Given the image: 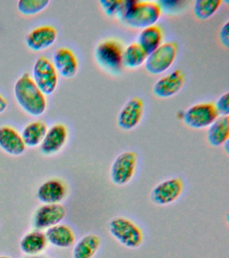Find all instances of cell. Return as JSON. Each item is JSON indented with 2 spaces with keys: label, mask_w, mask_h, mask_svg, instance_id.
I'll use <instances>...</instances> for the list:
<instances>
[{
  "label": "cell",
  "mask_w": 229,
  "mask_h": 258,
  "mask_svg": "<svg viewBox=\"0 0 229 258\" xmlns=\"http://www.w3.org/2000/svg\"><path fill=\"white\" fill-rule=\"evenodd\" d=\"M47 130V124L42 121H34L26 125L21 134L26 147H35L41 145Z\"/></svg>",
  "instance_id": "cell-23"
},
{
  "label": "cell",
  "mask_w": 229,
  "mask_h": 258,
  "mask_svg": "<svg viewBox=\"0 0 229 258\" xmlns=\"http://www.w3.org/2000/svg\"><path fill=\"white\" fill-rule=\"evenodd\" d=\"M147 54L137 42L130 44L123 49L122 55V66L128 69H136L144 64Z\"/></svg>",
  "instance_id": "cell-24"
},
{
  "label": "cell",
  "mask_w": 229,
  "mask_h": 258,
  "mask_svg": "<svg viewBox=\"0 0 229 258\" xmlns=\"http://www.w3.org/2000/svg\"><path fill=\"white\" fill-rule=\"evenodd\" d=\"M53 63L57 74L65 78H72L77 74L78 61L77 56L69 48H57L53 54Z\"/></svg>",
  "instance_id": "cell-15"
},
{
  "label": "cell",
  "mask_w": 229,
  "mask_h": 258,
  "mask_svg": "<svg viewBox=\"0 0 229 258\" xmlns=\"http://www.w3.org/2000/svg\"><path fill=\"white\" fill-rule=\"evenodd\" d=\"M219 116H228L229 114V94L227 92L221 95L214 104Z\"/></svg>",
  "instance_id": "cell-28"
},
{
  "label": "cell",
  "mask_w": 229,
  "mask_h": 258,
  "mask_svg": "<svg viewBox=\"0 0 229 258\" xmlns=\"http://www.w3.org/2000/svg\"><path fill=\"white\" fill-rule=\"evenodd\" d=\"M68 131L65 125L55 124L48 129L40 145L41 153L45 155L55 154L61 150L67 142Z\"/></svg>",
  "instance_id": "cell-13"
},
{
  "label": "cell",
  "mask_w": 229,
  "mask_h": 258,
  "mask_svg": "<svg viewBox=\"0 0 229 258\" xmlns=\"http://www.w3.org/2000/svg\"><path fill=\"white\" fill-rule=\"evenodd\" d=\"M0 258H12V257H8V256H0Z\"/></svg>",
  "instance_id": "cell-31"
},
{
  "label": "cell",
  "mask_w": 229,
  "mask_h": 258,
  "mask_svg": "<svg viewBox=\"0 0 229 258\" xmlns=\"http://www.w3.org/2000/svg\"><path fill=\"white\" fill-rule=\"evenodd\" d=\"M184 188V181L180 177L166 179L152 188L150 195V201L158 206L171 205L178 201Z\"/></svg>",
  "instance_id": "cell-9"
},
{
  "label": "cell",
  "mask_w": 229,
  "mask_h": 258,
  "mask_svg": "<svg viewBox=\"0 0 229 258\" xmlns=\"http://www.w3.org/2000/svg\"><path fill=\"white\" fill-rule=\"evenodd\" d=\"M162 12L158 2L125 0L118 19L130 28L142 30L156 25Z\"/></svg>",
  "instance_id": "cell-1"
},
{
  "label": "cell",
  "mask_w": 229,
  "mask_h": 258,
  "mask_svg": "<svg viewBox=\"0 0 229 258\" xmlns=\"http://www.w3.org/2000/svg\"><path fill=\"white\" fill-rule=\"evenodd\" d=\"M108 230L110 235L118 243L128 249H137L143 243L144 234L142 229L128 218H113L108 224Z\"/></svg>",
  "instance_id": "cell-3"
},
{
  "label": "cell",
  "mask_w": 229,
  "mask_h": 258,
  "mask_svg": "<svg viewBox=\"0 0 229 258\" xmlns=\"http://www.w3.org/2000/svg\"><path fill=\"white\" fill-rule=\"evenodd\" d=\"M14 94L19 106L31 116H41L47 110L45 95L27 73L22 75L16 82Z\"/></svg>",
  "instance_id": "cell-2"
},
{
  "label": "cell",
  "mask_w": 229,
  "mask_h": 258,
  "mask_svg": "<svg viewBox=\"0 0 229 258\" xmlns=\"http://www.w3.org/2000/svg\"><path fill=\"white\" fill-rule=\"evenodd\" d=\"M137 163L138 155L134 151L120 153L110 167V177L112 183L118 186L127 185L135 174Z\"/></svg>",
  "instance_id": "cell-6"
},
{
  "label": "cell",
  "mask_w": 229,
  "mask_h": 258,
  "mask_svg": "<svg viewBox=\"0 0 229 258\" xmlns=\"http://www.w3.org/2000/svg\"><path fill=\"white\" fill-rule=\"evenodd\" d=\"M163 39L164 32L162 28L156 24L140 31L138 36L137 43L148 55L163 43Z\"/></svg>",
  "instance_id": "cell-21"
},
{
  "label": "cell",
  "mask_w": 229,
  "mask_h": 258,
  "mask_svg": "<svg viewBox=\"0 0 229 258\" xmlns=\"http://www.w3.org/2000/svg\"><path fill=\"white\" fill-rule=\"evenodd\" d=\"M65 215V207L60 204L43 205L35 212L33 225L37 230L47 229L60 224Z\"/></svg>",
  "instance_id": "cell-12"
},
{
  "label": "cell",
  "mask_w": 229,
  "mask_h": 258,
  "mask_svg": "<svg viewBox=\"0 0 229 258\" xmlns=\"http://www.w3.org/2000/svg\"><path fill=\"white\" fill-rule=\"evenodd\" d=\"M45 235L47 241L55 247L68 248L75 243V234L67 225L58 224L50 227L47 229Z\"/></svg>",
  "instance_id": "cell-18"
},
{
  "label": "cell",
  "mask_w": 229,
  "mask_h": 258,
  "mask_svg": "<svg viewBox=\"0 0 229 258\" xmlns=\"http://www.w3.org/2000/svg\"><path fill=\"white\" fill-rule=\"evenodd\" d=\"M49 4V0H20L17 8L24 15L32 16L43 11Z\"/></svg>",
  "instance_id": "cell-26"
},
{
  "label": "cell",
  "mask_w": 229,
  "mask_h": 258,
  "mask_svg": "<svg viewBox=\"0 0 229 258\" xmlns=\"http://www.w3.org/2000/svg\"><path fill=\"white\" fill-rule=\"evenodd\" d=\"M186 82V75L180 69L159 79L152 87V93L160 98H169L180 92Z\"/></svg>",
  "instance_id": "cell-11"
},
{
  "label": "cell",
  "mask_w": 229,
  "mask_h": 258,
  "mask_svg": "<svg viewBox=\"0 0 229 258\" xmlns=\"http://www.w3.org/2000/svg\"><path fill=\"white\" fill-rule=\"evenodd\" d=\"M144 112V103L139 97L134 96L124 105L117 117V124L123 131H131L141 122Z\"/></svg>",
  "instance_id": "cell-10"
},
{
  "label": "cell",
  "mask_w": 229,
  "mask_h": 258,
  "mask_svg": "<svg viewBox=\"0 0 229 258\" xmlns=\"http://www.w3.org/2000/svg\"><path fill=\"white\" fill-rule=\"evenodd\" d=\"M21 134L9 126L0 127V148L13 156H19L26 150Z\"/></svg>",
  "instance_id": "cell-17"
},
{
  "label": "cell",
  "mask_w": 229,
  "mask_h": 258,
  "mask_svg": "<svg viewBox=\"0 0 229 258\" xmlns=\"http://www.w3.org/2000/svg\"><path fill=\"white\" fill-rule=\"evenodd\" d=\"M178 52L177 42H163L154 52L148 54L144 64L145 70L154 76L164 74L174 63Z\"/></svg>",
  "instance_id": "cell-4"
},
{
  "label": "cell",
  "mask_w": 229,
  "mask_h": 258,
  "mask_svg": "<svg viewBox=\"0 0 229 258\" xmlns=\"http://www.w3.org/2000/svg\"><path fill=\"white\" fill-rule=\"evenodd\" d=\"M221 4V0H196L194 4V15L199 20L208 19L216 13Z\"/></svg>",
  "instance_id": "cell-25"
},
{
  "label": "cell",
  "mask_w": 229,
  "mask_h": 258,
  "mask_svg": "<svg viewBox=\"0 0 229 258\" xmlns=\"http://www.w3.org/2000/svg\"><path fill=\"white\" fill-rule=\"evenodd\" d=\"M100 7L110 17H118L123 6L124 0H102L99 2Z\"/></svg>",
  "instance_id": "cell-27"
},
{
  "label": "cell",
  "mask_w": 229,
  "mask_h": 258,
  "mask_svg": "<svg viewBox=\"0 0 229 258\" xmlns=\"http://www.w3.org/2000/svg\"><path fill=\"white\" fill-rule=\"evenodd\" d=\"M26 258H39V257H35V256H33V257H26Z\"/></svg>",
  "instance_id": "cell-32"
},
{
  "label": "cell",
  "mask_w": 229,
  "mask_h": 258,
  "mask_svg": "<svg viewBox=\"0 0 229 258\" xmlns=\"http://www.w3.org/2000/svg\"><path fill=\"white\" fill-rule=\"evenodd\" d=\"M57 38V31L52 26H39L31 30L26 37L28 47L34 51H41L53 45Z\"/></svg>",
  "instance_id": "cell-14"
},
{
  "label": "cell",
  "mask_w": 229,
  "mask_h": 258,
  "mask_svg": "<svg viewBox=\"0 0 229 258\" xmlns=\"http://www.w3.org/2000/svg\"><path fill=\"white\" fill-rule=\"evenodd\" d=\"M207 141L211 146H222L228 141L229 117L218 116L212 124L208 127Z\"/></svg>",
  "instance_id": "cell-19"
},
{
  "label": "cell",
  "mask_w": 229,
  "mask_h": 258,
  "mask_svg": "<svg viewBox=\"0 0 229 258\" xmlns=\"http://www.w3.org/2000/svg\"><path fill=\"white\" fill-rule=\"evenodd\" d=\"M218 116L214 104L202 102L189 107L183 112L182 119L191 128L203 129L208 128Z\"/></svg>",
  "instance_id": "cell-8"
},
{
  "label": "cell",
  "mask_w": 229,
  "mask_h": 258,
  "mask_svg": "<svg viewBox=\"0 0 229 258\" xmlns=\"http://www.w3.org/2000/svg\"><path fill=\"white\" fill-rule=\"evenodd\" d=\"M101 243V238L95 234L84 236L74 246L72 253L73 258H94Z\"/></svg>",
  "instance_id": "cell-22"
},
{
  "label": "cell",
  "mask_w": 229,
  "mask_h": 258,
  "mask_svg": "<svg viewBox=\"0 0 229 258\" xmlns=\"http://www.w3.org/2000/svg\"><path fill=\"white\" fill-rule=\"evenodd\" d=\"M67 195L65 183L58 179H51L40 185L37 190L38 200L44 205L60 204Z\"/></svg>",
  "instance_id": "cell-16"
},
{
  "label": "cell",
  "mask_w": 229,
  "mask_h": 258,
  "mask_svg": "<svg viewBox=\"0 0 229 258\" xmlns=\"http://www.w3.org/2000/svg\"><path fill=\"white\" fill-rule=\"evenodd\" d=\"M123 48L114 39L100 42L94 50V56L98 66L106 72L117 74L122 68V55Z\"/></svg>",
  "instance_id": "cell-5"
},
{
  "label": "cell",
  "mask_w": 229,
  "mask_h": 258,
  "mask_svg": "<svg viewBox=\"0 0 229 258\" xmlns=\"http://www.w3.org/2000/svg\"><path fill=\"white\" fill-rule=\"evenodd\" d=\"M8 105H9V102L7 99L0 95V114H3L7 110Z\"/></svg>",
  "instance_id": "cell-30"
},
{
  "label": "cell",
  "mask_w": 229,
  "mask_h": 258,
  "mask_svg": "<svg viewBox=\"0 0 229 258\" xmlns=\"http://www.w3.org/2000/svg\"><path fill=\"white\" fill-rule=\"evenodd\" d=\"M33 80L46 96L53 94L58 85V74L51 60L40 56L34 64Z\"/></svg>",
  "instance_id": "cell-7"
},
{
  "label": "cell",
  "mask_w": 229,
  "mask_h": 258,
  "mask_svg": "<svg viewBox=\"0 0 229 258\" xmlns=\"http://www.w3.org/2000/svg\"><path fill=\"white\" fill-rule=\"evenodd\" d=\"M219 39L222 45L226 48L229 46L228 21L225 22L219 32Z\"/></svg>",
  "instance_id": "cell-29"
},
{
  "label": "cell",
  "mask_w": 229,
  "mask_h": 258,
  "mask_svg": "<svg viewBox=\"0 0 229 258\" xmlns=\"http://www.w3.org/2000/svg\"><path fill=\"white\" fill-rule=\"evenodd\" d=\"M45 233L41 230H35L24 236L20 243L21 251L26 255L35 256L42 253L47 245Z\"/></svg>",
  "instance_id": "cell-20"
}]
</instances>
